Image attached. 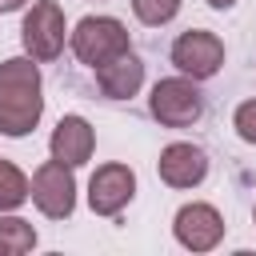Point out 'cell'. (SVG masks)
I'll use <instances>...</instances> for the list:
<instances>
[{"instance_id": "7a4b0ae2", "label": "cell", "mask_w": 256, "mask_h": 256, "mask_svg": "<svg viewBox=\"0 0 256 256\" xmlns=\"http://www.w3.org/2000/svg\"><path fill=\"white\" fill-rule=\"evenodd\" d=\"M72 52L88 68H100V64L116 60L120 52H128V28L116 16H84L72 28Z\"/></svg>"}, {"instance_id": "30bf717a", "label": "cell", "mask_w": 256, "mask_h": 256, "mask_svg": "<svg viewBox=\"0 0 256 256\" xmlns=\"http://www.w3.org/2000/svg\"><path fill=\"white\" fill-rule=\"evenodd\" d=\"M92 148H96V136H92V124L84 116H64L56 124V132H52V160L76 168V164H84L92 156Z\"/></svg>"}, {"instance_id": "2e32d148", "label": "cell", "mask_w": 256, "mask_h": 256, "mask_svg": "<svg viewBox=\"0 0 256 256\" xmlns=\"http://www.w3.org/2000/svg\"><path fill=\"white\" fill-rule=\"evenodd\" d=\"M236 0H208V8H216V12H228Z\"/></svg>"}, {"instance_id": "5bb4252c", "label": "cell", "mask_w": 256, "mask_h": 256, "mask_svg": "<svg viewBox=\"0 0 256 256\" xmlns=\"http://www.w3.org/2000/svg\"><path fill=\"white\" fill-rule=\"evenodd\" d=\"M132 12L144 20V24H168L176 12H180V0H132Z\"/></svg>"}, {"instance_id": "8fae6325", "label": "cell", "mask_w": 256, "mask_h": 256, "mask_svg": "<svg viewBox=\"0 0 256 256\" xmlns=\"http://www.w3.org/2000/svg\"><path fill=\"white\" fill-rule=\"evenodd\" d=\"M96 84H100L104 96L128 100V96H136L140 84H144V64H140V60L132 56V48H128V52H120L116 60H108V64L96 68Z\"/></svg>"}, {"instance_id": "ac0fdd59", "label": "cell", "mask_w": 256, "mask_h": 256, "mask_svg": "<svg viewBox=\"0 0 256 256\" xmlns=\"http://www.w3.org/2000/svg\"><path fill=\"white\" fill-rule=\"evenodd\" d=\"M252 220H256V208H252Z\"/></svg>"}, {"instance_id": "e0dca14e", "label": "cell", "mask_w": 256, "mask_h": 256, "mask_svg": "<svg viewBox=\"0 0 256 256\" xmlns=\"http://www.w3.org/2000/svg\"><path fill=\"white\" fill-rule=\"evenodd\" d=\"M20 4H24V0H0V12H16Z\"/></svg>"}, {"instance_id": "277c9868", "label": "cell", "mask_w": 256, "mask_h": 256, "mask_svg": "<svg viewBox=\"0 0 256 256\" xmlns=\"http://www.w3.org/2000/svg\"><path fill=\"white\" fill-rule=\"evenodd\" d=\"M28 196L36 200V208H40L48 220L72 216V208H76V180H72V168L60 164V160L40 164L36 176H32V184H28Z\"/></svg>"}, {"instance_id": "9c48e42d", "label": "cell", "mask_w": 256, "mask_h": 256, "mask_svg": "<svg viewBox=\"0 0 256 256\" xmlns=\"http://www.w3.org/2000/svg\"><path fill=\"white\" fill-rule=\"evenodd\" d=\"M156 168H160V180L168 184V188H196L204 176H208V156L196 148V144H168L164 152H160V160H156Z\"/></svg>"}, {"instance_id": "9a60e30c", "label": "cell", "mask_w": 256, "mask_h": 256, "mask_svg": "<svg viewBox=\"0 0 256 256\" xmlns=\"http://www.w3.org/2000/svg\"><path fill=\"white\" fill-rule=\"evenodd\" d=\"M232 128H236V136H240V140L256 144V100H244V104L236 108V116H232Z\"/></svg>"}, {"instance_id": "7c38bea8", "label": "cell", "mask_w": 256, "mask_h": 256, "mask_svg": "<svg viewBox=\"0 0 256 256\" xmlns=\"http://www.w3.org/2000/svg\"><path fill=\"white\" fill-rule=\"evenodd\" d=\"M36 244V232L20 216H0V256H20Z\"/></svg>"}, {"instance_id": "5b68a950", "label": "cell", "mask_w": 256, "mask_h": 256, "mask_svg": "<svg viewBox=\"0 0 256 256\" xmlns=\"http://www.w3.org/2000/svg\"><path fill=\"white\" fill-rule=\"evenodd\" d=\"M172 64L192 76V80H208L220 72L224 64V40L216 32H204V28H192V32H180L176 44H172Z\"/></svg>"}, {"instance_id": "8992f818", "label": "cell", "mask_w": 256, "mask_h": 256, "mask_svg": "<svg viewBox=\"0 0 256 256\" xmlns=\"http://www.w3.org/2000/svg\"><path fill=\"white\" fill-rule=\"evenodd\" d=\"M64 12L56 0H40L32 4V12L24 16V28H20V40L24 48L32 52V60H56L60 48H64Z\"/></svg>"}, {"instance_id": "3957f363", "label": "cell", "mask_w": 256, "mask_h": 256, "mask_svg": "<svg viewBox=\"0 0 256 256\" xmlns=\"http://www.w3.org/2000/svg\"><path fill=\"white\" fill-rule=\"evenodd\" d=\"M152 116L164 124V128H188L200 120L204 112V100L196 92V84L188 76H172V80H160L152 88V100H148Z\"/></svg>"}, {"instance_id": "6da1fadb", "label": "cell", "mask_w": 256, "mask_h": 256, "mask_svg": "<svg viewBox=\"0 0 256 256\" xmlns=\"http://www.w3.org/2000/svg\"><path fill=\"white\" fill-rule=\"evenodd\" d=\"M44 96H40V72L32 60L12 56L0 64V132L4 136H28L40 124Z\"/></svg>"}, {"instance_id": "52a82bcc", "label": "cell", "mask_w": 256, "mask_h": 256, "mask_svg": "<svg viewBox=\"0 0 256 256\" xmlns=\"http://www.w3.org/2000/svg\"><path fill=\"white\" fill-rule=\"evenodd\" d=\"M136 196V172L128 164H104L88 180V204L96 216H116Z\"/></svg>"}, {"instance_id": "4fadbf2b", "label": "cell", "mask_w": 256, "mask_h": 256, "mask_svg": "<svg viewBox=\"0 0 256 256\" xmlns=\"http://www.w3.org/2000/svg\"><path fill=\"white\" fill-rule=\"evenodd\" d=\"M24 200H28V180H24V172H20L16 164L0 160V212L20 208Z\"/></svg>"}, {"instance_id": "ba28073f", "label": "cell", "mask_w": 256, "mask_h": 256, "mask_svg": "<svg viewBox=\"0 0 256 256\" xmlns=\"http://www.w3.org/2000/svg\"><path fill=\"white\" fill-rule=\"evenodd\" d=\"M172 232H176V240H180L184 248L208 252V248L220 244L224 220H220V212H216L212 204H184V208L176 212V220H172Z\"/></svg>"}]
</instances>
